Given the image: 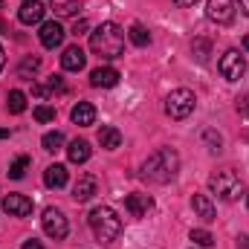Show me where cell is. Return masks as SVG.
Segmentation results:
<instances>
[{
    "mask_svg": "<svg viewBox=\"0 0 249 249\" xmlns=\"http://www.w3.org/2000/svg\"><path fill=\"white\" fill-rule=\"evenodd\" d=\"M177 171H180V154L174 148H160L142 162V177L148 183H157V186L171 183L177 177Z\"/></svg>",
    "mask_w": 249,
    "mask_h": 249,
    "instance_id": "6da1fadb",
    "label": "cell"
},
{
    "mask_svg": "<svg viewBox=\"0 0 249 249\" xmlns=\"http://www.w3.org/2000/svg\"><path fill=\"white\" fill-rule=\"evenodd\" d=\"M90 50H93L99 58H105V61L119 58L122 50H124L122 26H116V23H102V26H96V29L90 32Z\"/></svg>",
    "mask_w": 249,
    "mask_h": 249,
    "instance_id": "7a4b0ae2",
    "label": "cell"
},
{
    "mask_svg": "<svg viewBox=\"0 0 249 249\" xmlns=\"http://www.w3.org/2000/svg\"><path fill=\"white\" fill-rule=\"evenodd\" d=\"M87 220H90V229H93L96 241H102V244H113L122 235V220L110 206H96Z\"/></svg>",
    "mask_w": 249,
    "mask_h": 249,
    "instance_id": "3957f363",
    "label": "cell"
},
{
    "mask_svg": "<svg viewBox=\"0 0 249 249\" xmlns=\"http://www.w3.org/2000/svg\"><path fill=\"white\" fill-rule=\"evenodd\" d=\"M209 188H212L220 200H226V203H232V200H238V197L244 194V183H241V177H238L232 168L214 171V174L209 177Z\"/></svg>",
    "mask_w": 249,
    "mask_h": 249,
    "instance_id": "277c9868",
    "label": "cell"
},
{
    "mask_svg": "<svg viewBox=\"0 0 249 249\" xmlns=\"http://www.w3.org/2000/svg\"><path fill=\"white\" fill-rule=\"evenodd\" d=\"M194 105H197V96H194L188 87H177V90H171L168 99H165V113L180 122V119H188V116L194 113Z\"/></svg>",
    "mask_w": 249,
    "mask_h": 249,
    "instance_id": "5b68a950",
    "label": "cell"
},
{
    "mask_svg": "<svg viewBox=\"0 0 249 249\" xmlns=\"http://www.w3.org/2000/svg\"><path fill=\"white\" fill-rule=\"evenodd\" d=\"M220 75L226 78V81H238L244 72H247V61H244V55L238 53V50H226L223 55H220Z\"/></svg>",
    "mask_w": 249,
    "mask_h": 249,
    "instance_id": "8992f818",
    "label": "cell"
},
{
    "mask_svg": "<svg viewBox=\"0 0 249 249\" xmlns=\"http://www.w3.org/2000/svg\"><path fill=\"white\" fill-rule=\"evenodd\" d=\"M41 223H44V232H47L53 241H64V238H67V232H70L67 217H64L58 209H47V212H44V217H41Z\"/></svg>",
    "mask_w": 249,
    "mask_h": 249,
    "instance_id": "52a82bcc",
    "label": "cell"
},
{
    "mask_svg": "<svg viewBox=\"0 0 249 249\" xmlns=\"http://www.w3.org/2000/svg\"><path fill=\"white\" fill-rule=\"evenodd\" d=\"M206 15H209V20L226 26V23L235 20V0H209L206 3Z\"/></svg>",
    "mask_w": 249,
    "mask_h": 249,
    "instance_id": "ba28073f",
    "label": "cell"
},
{
    "mask_svg": "<svg viewBox=\"0 0 249 249\" xmlns=\"http://www.w3.org/2000/svg\"><path fill=\"white\" fill-rule=\"evenodd\" d=\"M44 15H47V6H44L41 0H26V3L18 9V20H20V23H26V26L41 23V20H44Z\"/></svg>",
    "mask_w": 249,
    "mask_h": 249,
    "instance_id": "9c48e42d",
    "label": "cell"
},
{
    "mask_svg": "<svg viewBox=\"0 0 249 249\" xmlns=\"http://www.w3.org/2000/svg\"><path fill=\"white\" fill-rule=\"evenodd\" d=\"M96 188H99L96 174H81V177L75 180V186H72V200H75V203H87V200L96 194Z\"/></svg>",
    "mask_w": 249,
    "mask_h": 249,
    "instance_id": "30bf717a",
    "label": "cell"
},
{
    "mask_svg": "<svg viewBox=\"0 0 249 249\" xmlns=\"http://www.w3.org/2000/svg\"><path fill=\"white\" fill-rule=\"evenodd\" d=\"M41 44L47 47V50H55V47H61L64 44V29L58 20H47V23H41Z\"/></svg>",
    "mask_w": 249,
    "mask_h": 249,
    "instance_id": "8fae6325",
    "label": "cell"
},
{
    "mask_svg": "<svg viewBox=\"0 0 249 249\" xmlns=\"http://www.w3.org/2000/svg\"><path fill=\"white\" fill-rule=\"evenodd\" d=\"M124 209L130 212V217H148V212L154 209V200H151V194H127V200H124Z\"/></svg>",
    "mask_w": 249,
    "mask_h": 249,
    "instance_id": "7c38bea8",
    "label": "cell"
},
{
    "mask_svg": "<svg viewBox=\"0 0 249 249\" xmlns=\"http://www.w3.org/2000/svg\"><path fill=\"white\" fill-rule=\"evenodd\" d=\"M3 209L12 217H26V214H32V200L23 194H9V197H3Z\"/></svg>",
    "mask_w": 249,
    "mask_h": 249,
    "instance_id": "4fadbf2b",
    "label": "cell"
},
{
    "mask_svg": "<svg viewBox=\"0 0 249 249\" xmlns=\"http://www.w3.org/2000/svg\"><path fill=\"white\" fill-rule=\"evenodd\" d=\"M53 93H64V78L61 75H50V78L32 84V96H35V99H47V96H53Z\"/></svg>",
    "mask_w": 249,
    "mask_h": 249,
    "instance_id": "5bb4252c",
    "label": "cell"
},
{
    "mask_svg": "<svg viewBox=\"0 0 249 249\" xmlns=\"http://www.w3.org/2000/svg\"><path fill=\"white\" fill-rule=\"evenodd\" d=\"M90 84L93 87H116L119 84V70H113V67H96L90 72Z\"/></svg>",
    "mask_w": 249,
    "mask_h": 249,
    "instance_id": "9a60e30c",
    "label": "cell"
},
{
    "mask_svg": "<svg viewBox=\"0 0 249 249\" xmlns=\"http://www.w3.org/2000/svg\"><path fill=\"white\" fill-rule=\"evenodd\" d=\"M84 64H87V55H84L81 47H67V50H64L61 67L67 72H78V70H84Z\"/></svg>",
    "mask_w": 249,
    "mask_h": 249,
    "instance_id": "2e32d148",
    "label": "cell"
},
{
    "mask_svg": "<svg viewBox=\"0 0 249 249\" xmlns=\"http://www.w3.org/2000/svg\"><path fill=\"white\" fill-rule=\"evenodd\" d=\"M90 154H93V148H90V142H87V139H72V142H70V148H67V157H70V162H75V165L87 162V160H90Z\"/></svg>",
    "mask_w": 249,
    "mask_h": 249,
    "instance_id": "e0dca14e",
    "label": "cell"
},
{
    "mask_svg": "<svg viewBox=\"0 0 249 249\" xmlns=\"http://www.w3.org/2000/svg\"><path fill=\"white\" fill-rule=\"evenodd\" d=\"M72 122L75 124H81V127H87V124H93L96 122V107L90 105V102H78L75 107H72Z\"/></svg>",
    "mask_w": 249,
    "mask_h": 249,
    "instance_id": "ac0fdd59",
    "label": "cell"
},
{
    "mask_svg": "<svg viewBox=\"0 0 249 249\" xmlns=\"http://www.w3.org/2000/svg\"><path fill=\"white\" fill-rule=\"evenodd\" d=\"M191 206H194V212H197L203 220H214V217H217V212H214V203H212L206 194H194V197H191Z\"/></svg>",
    "mask_w": 249,
    "mask_h": 249,
    "instance_id": "d6986e66",
    "label": "cell"
},
{
    "mask_svg": "<svg viewBox=\"0 0 249 249\" xmlns=\"http://www.w3.org/2000/svg\"><path fill=\"white\" fill-rule=\"evenodd\" d=\"M99 142H102V148H107V151H116V148L122 145V133H119L113 124H105V127L99 130Z\"/></svg>",
    "mask_w": 249,
    "mask_h": 249,
    "instance_id": "ffe728a7",
    "label": "cell"
},
{
    "mask_svg": "<svg viewBox=\"0 0 249 249\" xmlns=\"http://www.w3.org/2000/svg\"><path fill=\"white\" fill-rule=\"evenodd\" d=\"M44 183H47L50 188H64V186H67V168L58 165V162H55V165H50V168L44 171Z\"/></svg>",
    "mask_w": 249,
    "mask_h": 249,
    "instance_id": "44dd1931",
    "label": "cell"
},
{
    "mask_svg": "<svg viewBox=\"0 0 249 249\" xmlns=\"http://www.w3.org/2000/svg\"><path fill=\"white\" fill-rule=\"evenodd\" d=\"M53 3V12L58 15V18H70V15H75L81 6H78V0H50Z\"/></svg>",
    "mask_w": 249,
    "mask_h": 249,
    "instance_id": "7402d4cb",
    "label": "cell"
},
{
    "mask_svg": "<svg viewBox=\"0 0 249 249\" xmlns=\"http://www.w3.org/2000/svg\"><path fill=\"white\" fill-rule=\"evenodd\" d=\"M41 145H44V151H50V154L61 151V145H64V133H61V130H50V133H44Z\"/></svg>",
    "mask_w": 249,
    "mask_h": 249,
    "instance_id": "603a6c76",
    "label": "cell"
},
{
    "mask_svg": "<svg viewBox=\"0 0 249 249\" xmlns=\"http://www.w3.org/2000/svg\"><path fill=\"white\" fill-rule=\"evenodd\" d=\"M29 165H32V160H29L26 154H23V157H18V160L9 165V177H12V180H23V174L29 171Z\"/></svg>",
    "mask_w": 249,
    "mask_h": 249,
    "instance_id": "cb8c5ba5",
    "label": "cell"
},
{
    "mask_svg": "<svg viewBox=\"0 0 249 249\" xmlns=\"http://www.w3.org/2000/svg\"><path fill=\"white\" fill-rule=\"evenodd\" d=\"M127 35H130V41H133L136 47H148V44H151V32H148L142 23H133Z\"/></svg>",
    "mask_w": 249,
    "mask_h": 249,
    "instance_id": "d4e9b609",
    "label": "cell"
},
{
    "mask_svg": "<svg viewBox=\"0 0 249 249\" xmlns=\"http://www.w3.org/2000/svg\"><path fill=\"white\" fill-rule=\"evenodd\" d=\"M6 107H9V113H23V110H26V93H20V90H12V93H9V102H6Z\"/></svg>",
    "mask_w": 249,
    "mask_h": 249,
    "instance_id": "484cf974",
    "label": "cell"
},
{
    "mask_svg": "<svg viewBox=\"0 0 249 249\" xmlns=\"http://www.w3.org/2000/svg\"><path fill=\"white\" fill-rule=\"evenodd\" d=\"M38 67H41V58H32V55H29V58H23V61H20L18 75H20V78H29V75H35V72H38Z\"/></svg>",
    "mask_w": 249,
    "mask_h": 249,
    "instance_id": "4316f807",
    "label": "cell"
},
{
    "mask_svg": "<svg viewBox=\"0 0 249 249\" xmlns=\"http://www.w3.org/2000/svg\"><path fill=\"white\" fill-rule=\"evenodd\" d=\"M191 241H194L197 247H203V249H209L212 244H214L212 232H206V229H191Z\"/></svg>",
    "mask_w": 249,
    "mask_h": 249,
    "instance_id": "83f0119b",
    "label": "cell"
},
{
    "mask_svg": "<svg viewBox=\"0 0 249 249\" xmlns=\"http://www.w3.org/2000/svg\"><path fill=\"white\" fill-rule=\"evenodd\" d=\"M35 119H38V122H53V119H55V107L38 105V107H35Z\"/></svg>",
    "mask_w": 249,
    "mask_h": 249,
    "instance_id": "f1b7e54d",
    "label": "cell"
},
{
    "mask_svg": "<svg viewBox=\"0 0 249 249\" xmlns=\"http://www.w3.org/2000/svg\"><path fill=\"white\" fill-rule=\"evenodd\" d=\"M203 139L209 142V151H220V145H223L220 133H214V130H206V133H203Z\"/></svg>",
    "mask_w": 249,
    "mask_h": 249,
    "instance_id": "f546056e",
    "label": "cell"
},
{
    "mask_svg": "<svg viewBox=\"0 0 249 249\" xmlns=\"http://www.w3.org/2000/svg\"><path fill=\"white\" fill-rule=\"evenodd\" d=\"M194 55H197V61H206L209 58V44L206 41H194Z\"/></svg>",
    "mask_w": 249,
    "mask_h": 249,
    "instance_id": "4dcf8cb0",
    "label": "cell"
},
{
    "mask_svg": "<svg viewBox=\"0 0 249 249\" xmlns=\"http://www.w3.org/2000/svg\"><path fill=\"white\" fill-rule=\"evenodd\" d=\"M238 113H241L244 119H249V93H247V96H241V99H238Z\"/></svg>",
    "mask_w": 249,
    "mask_h": 249,
    "instance_id": "1f68e13d",
    "label": "cell"
},
{
    "mask_svg": "<svg viewBox=\"0 0 249 249\" xmlns=\"http://www.w3.org/2000/svg\"><path fill=\"white\" fill-rule=\"evenodd\" d=\"M20 249H44V247H41V241L29 238V241H23V247H20Z\"/></svg>",
    "mask_w": 249,
    "mask_h": 249,
    "instance_id": "d6a6232c",
    "label": "cell"
},
{
    "mask_svg": "<svg viewBox=\"0 0 249 249\" xmlns=\"http://www.w3.org/2000/svg\"><path fill=\"white\" fill-rule=\"evenodd\" d=\"M84 29H87V20H78V23L72 26V32H75V35H78V32H84Z\"/></svg>",
    "mask_w": 249,
    "mask_h": 249,
    "instance_id": "836d02e7",
    "label": "cell"
},
{
    "mask_svg": "<svg viewBox=\"0 0 249 249\" xmlns=\"http://www.w3.org/2000/svg\"><path fill=\"white\" fill-rule=\"evenodd\" d=\"M174 3H177V6H194L197 0H174Z\"/></svg>",
    "mask_w": 249,
    "mask_h": 249,
    "instance_id": "e575fe53",
    "label": "cell"
},
{
    "mask_svg": "<svg viewBox=\"0 0 249 249\" xmlns=\"http://www.w3.org/2000/svg\"><path fill=\"white\" fill-rule=\"evenodd\" d=\"M6 67V53H3V47H0V70Z\"/></svg>",
    "mask_w": 249,
    "mask_h": 249,
    "instance_id": "d590c367",
    "label": "cell"
},
{
    "mask_svg": "<svg viewBox=\"0 0 249 249\" xmlns=\"http://www.w3.org/2000/svg\"><path fill=\"white\" fill-rule=\"evenodd\" d=\"M241 9H244V12L249 15V0H241Z\"/></svg>",
    "mask_w": 249,
    "mask_h": 249,
    "instance_id": "8d00e7d4",
    "label": "cell"
},
{
    "mask_svg": "<svg viewBox=\"0 0 249 249\" xmlns=\"http://www.w3.org/2000/svg\"><path fill=\"white\" fill-rule=\"evenodd\" d=\"M9 136V127H0V139H6Z\"/></svg>",
    "mask_w": 249,
    "mask_h": 249,
    "instance_id": "74e56055",
    "label": "cell"
},
{
    "mask_svg": "<svg viewBox=\"0 0 249 249\" xmlns=\"http://www.w3.org/2000/svg\"><path fill=\"white\" fill-rule=\"evenodd\" d=\"M244 50H247V53H249V35H247V38H244Z\"/></svg>",
    "mask_w": 249,
    "mask_h": 249,
    "instance_id": "f35d334b",
    "label": "cell"
}]
</instances>
